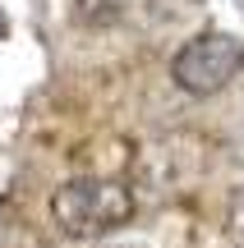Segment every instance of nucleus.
<instances>
[{
    "label": "nucleus",
    "mask_w": 244,
    "mask_h": 248,
    "mask_svg": "<svg viewBox=\"0 0 244 248\" xmlns=\"http://www.w3.org/2000/svg\"><path fill=\"white\" fill-rule=\"evenodd\" d=\"M129 216H134V193L120 179L79 175L51 193V221L69 239H101V234L129 225Z\"/></svg>",
    "instance_id": "nucleus-1"
},
{
    "label": "nucleus",
    "mask_w": 244,
    "mask_h": 248,
    "mask_svg": "<svg viewBox=\"0 0 244 248\" xmlns=\"http://www.w3.org/2000/svg\"><path fill=\"white\" fill-rule=\"evenodd\" d=\"M244 69V42L230 32H198L175 51L171 78L189 97H212Z\"/></svg>",
    "instance_id": "nucleus-2"
},
{
    "label": "nucleus",
    "mask_w": 244,
    "mask_h": 248,
    "mask_svg": "<svg viewBox=\"0 0 244 248\" xmlns=\"http://www.w3.org/2000/svg\"><path fill=\"white\" fill-rule=\"evenodd\" d=\"M120 5H125V0H69L74 18H79V23H88V28L115 23V18H120Z\"/></svg>",
    "instance_id": "nucleus-3"
},
{
    "label": "nucleus",
    "mask_w": 244,
    "mask_h": 248,
    "mask_svg": "<svg viewBox=\"0 0 244 248\" xmlns=\"http://www.w3.org/2000/svg\"><path fill=\"white\" fill-rule=\"evenodd\" d=\"M230 234H235V244L244 248V193L230 202Z\"/></svg>",
    "instance_id": "nucleus-4"
}]
</instances>
